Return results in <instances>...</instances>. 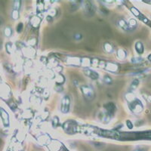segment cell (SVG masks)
Returning a JSON list of instances; mask_svg holds the SVG:
<instances>
[{"instance_id":"1","label":"cell","mask_w":151,"mask_h":151,"mask_svg":"<svg viewBox=\"0 0 151 151\" xmlns=\"http://www.w3.org/2000/svg\"><path fill=\"white\" fill-rule=\"evenodd\" d=\"M81 91L83 92V96L87 101H92L94 98L95 94L92 88L88 86H83L81 87Z\"/></svg>"},{"instance_id":"2","label":"cell","mask_w":151,"mask_h":151,"mask_svg":"<svg viewBox=\"0 0 151 151\" xmlns=\"http://www.w3.org/2000/svg\"><path fill=\"white\" fill-rule=\"evenodd\" d=\"M70 97L66 95L63 98L61 101V107H60V110H61L62 113H67L70 110Z\"/></svg>"},{"instance_id":"3","label":"cell","mask_w":151,"mask_h":151,"mask_svg":"<svg viewBox=\"0 0 151 151\" xmlns=\"http://www.w3.org/2000/svg\"><path fill=\"white\" fill-rule=\"evenodd\" d=\"M64 129L69 134H73L76 130V125L73 121H68L64 125Z\"/></svg>"},{"instance_id":"4","label":"cell","mask_w":151,"mask_h":151,"mask_svg":"<svg viewBox=\"0 0 151 151\" xmlns=\"http://www.w3.org/2000/svg\"><path fill=\"white\" fill-rule=\"evenodd\" d=\"M130 108L134 113H140L142 110L143 106L138 100L134 99L132 101V104H130Z\"/></svg>"},{"instance_id":"5","label":"cell","mask_w":151,"mask_h":151,"mask_svg":"<svg viewBox=\"0 0 151 151\" xmlns=\"http://www.w3.org/2000/svg\"><path fill=\"white\" fill-rule=\"evenodd\" d=\"M104 67L106 70L110 71V72L113 73L117 72L119 70V67L118 64H114V63H106Z\"/></svg>"},{"instance_id":"6","label":"cell","mask_w":151,"mask_h":151,"mask_svg":"<svg viewBox=\"0 0 151 151\" xmlns=\"http://www.w3.org/2000/svg\"><path fill=\"white\" fill-rule=\"evenodd\" d=\"M85 73H86V76H88V77L92 79H97L99 77V75H98V73H96L94 70H89V69L85 70Z\"/></svg>"},{"instance_id":"7","label":"cell","mask_w":151,"mask_h":151,"mask_svg":"<svg viewBox=\"0 0 151 151\" xmlns=\"http://www.w3.org/2000/svg\"><path fill=\"white\" fill-rule=\"evenodd\" d=\"M104 107L106 110V113H108L109 114L113 113H114V111L116 110V106L113 103L106 104L104 106Z\"/></svg>"},{"instance_id":"8","label":"cell","mask_w":151,"mask_h":151,"mask_svg":"<svg viewBox=\"0 0 151 151\" xmlns=\"http://www.w3.org/2000/svg\"><path fill=\"white\" fill-rule=\"evenodd\" d=\"M67 63L70 64H74V65H79L81 64V59L78 58H70L67 60Z\"/></svg>"},{"instance_id":"9","label":"cell","mask_w":151,"mask_h":151,"mask_svg":"<svg viewBox=\"0 0 151 151\" xmlns=\"http://www.w3.org/2000/svg\"><path fill=\"white\" fill-rule=\"evenodd\" d=\"M118 24H119V26L121 28H122L123 29H125V30H129V29H130V28H129V24L126 23V21H124V20H120V21H119Z\"/></svg>"},{"instance_id":"10","label":"cell","mask_w":151,"mask_h":151,"mask_svg":"<svg viewBox=\"0 0 151 151\" xmlns=\"http://www.w3.org/2000/svg\"><path fill=\"white\" fill-rule=\"evenodd\" d=\"M135 49L137 51V53L142 54L144 52V45H143L142 42H137L135 44Z\"/></svg>"},{"instance_id":"11","label":"cell","mask_w":151,"mask_h":151,"mask_svg":"<svg viewBox=\"0 0 151 151\" xmlns=\"http://www.w3.org/2000/svg\"><path fill=\"white\" fill-rule=\"evenodd\" d=\"M40 21H41V19H40V17H37V16H35V17H33V19H32L31 24H32V25H33L34 27H37L40 25Z\"/></svg>"},{"instance_id":"12","label":"cell","mask_w":151,"mask_h":151,"mask_svg":"<svg viewBox=\"0 0 151 151\" xmlns=\"http://www.w3.org/2000/svg\"><path fill=\"white\" fill-rule=\"evenodd\" d=\"M104 48L106 51V52H108V53H112L113 52V45L109 42H106L104 45Z\"/></svg>"},{"instance_id":"13","label":"cell","mask_w":151,"mask_h":151,"mask_svg":"<svg viewBox=\"0 0 151 151\" xmlns=\"http://www.w3.org/2000/svg\"><path fill=\"white\" fill-rule=\"evenodd\" d=\"M3 33L5 37H7V38L11 37L12 35V29L10 27H6L4 29Z\"/></svg>"},{"instance_id":"14","label":"cell","mask_w":151,"mask_h":151,"mask_svg":"<svg viewBox=\"0 0 151 151\" xmlns=\"http://www.w3.org/2000/svg\"><path fill=\"white\" fill-rule=\"evenodd\" d=\"M117 56L119 57V58L122 60V59H125V57H126V52L122 49H119L117 52Z\"/></svg>"},{"instance_id":"15","label":"cell","mask_w":151,"mask_h":151,"mask_svg":"<svg viewBox=\"0 0 151 151\" xmlns=\"http://www.w3.org/2000/svg\"><path fill=\"white\" fill-rule=\"evenodd\" d=\"M12 17L14 20H17L19 18V11L13 9V11L12 12Z\"/></svg>"},{"instance_id":"16","label":"cell","mask_w":151,"mask_h":151,"mask_svg":"<svg viewBox=\"0 0 151 151\" xmlns=\"http://www.w3.org/2000/svg\"><path fill=\"white\" fill-rule=\"evenodd\" d=\"M128 24H129V28H134V27H136V25H137V22L134 19H130Z\"/></svg>"},{"instance_id":"17","label":"cell","mask_w":151,"mask_h":151,"mask_svg":"<svg viewBox=\"0 0 151 151\" xmlns=\"http://www.w3.org/2000/svg\"><path fill=\"white\" fill-rule=\"evenodd\" d=\"M20 8H21V1H15L14 2V5H13V9L19 11Z\"/></svg>"},{"instance_id":"18","label":"cell","mask_w":151,"mask_h":151,"mask_svg":"<svg viewBox=\"0 0 151 151\" xmlns=\"http://www.w3.org/2000/svg\"><path fill=\"white\" fill-rule=\"evenodd\" d=\"M104 83L106 84H111L112 83V79L109 76H105L104 77Z\"/></svg>"},{"instance_id":"19","label":"cell","mask_w":151,"mask_h":151,"mask_svg":"<svg viewBox=\"0 0 151 151\" xmlns=\"http://www.w3.org/2000/svg\"><path fill=\"white\" fill-rule=\"evenodd\" d=\"M131 11H132V13H133V14H134L135 16H137V17H139V16H140L139 11L137 10V9H135V8L132 7V9H131Z\"/></svg>"},{"instance_id":"20","label":"cell","mask_w":151,"mask_h":151,"mask_svg":"<svg viewBox=\"0 0 151 151\" xmlns=\"http://www.w3.org/2000/svg\"><path fill=\"white\" fill-rule=\"evenodd\" d=\"M138 83H139V82H138V80H137V79H135V80L133 81V83H132V85H131V88H132V89L136 88V87L137 86Z\"/></svg>"},{"instance_id":"21","label":"cell","mask_w":151,"mask_h":151,"mask_svg":"<svg viewBox=\"0 0 151 151\" xmlns=\"http://www.w3.org/2000/svg\"><path fill=\"white\" fill-rule=\"evenodd\" d=\"M143 60V59L141 58H132V61L134 63V64H138V63H141Z\"/></svg>"},{"instance_id":"22","label":"cell","mask_w":151,"mask_h":151,"mask_svg":"<svg viewBox=\"0 0 151 151\" xmlns=\"http://www.w3.org/2000/svg\"><path fill=\"white\" fill-rule=\"evenodd\" d=\"M58 122H59V119L58 117H55V118L53 119V122H52V124H53L54 127H57L58 126Z\"/></svg>"},{"instance_id":"23","label":"cell","mask_w":151,"mask_h":151,"mask_svg":"<svg viewBox=\"0 0 151 151\" xmlns=\"http://www.w3.org/2000/svg\"><path fill=\"white\" fill-rule=\"evenodd\" d=\"M82 37H83V36H82V34H80V33H76V34L74 35V38H75L76 40H81Z\"/></svg>"},{"instance_id":"24","label":"cell","mask_w":151,"mask_h":151,"mask_svg":"<svg viewBox=\"0 0 151 151\" xmlns=\"http://www.w3.org/2000/svg\"><path fill=\"white\" fill-rule=\"evenodd\" d=\"M94 144V146L96 147L97 148H99V149H101V148L104 146V144L100 142H95Z\"/></svg>"},{"instance_id":"25","label":"cell","mask_w":151,"mask_h":151,"mask_svg":"<svg viewBox=\"0 0 151 151\" xmlns=\"http://www.w3.org/2000/svg\"><path fill=\"white\" fill-rule=\"evenodd\" d=\"M127 125H128V127H129V129H132V128H133V125H132V122H131L130 121H127Z\"/></svg>"},{"instance_id":"26","label":"cell","mask_w":151,"mask_h":151,"mask_svg":"<svg viewBox=\"0 0 151 151\" xmlns=\"http://www.w3.org/2000/svg\"><path fill=\"white\" fill-rule=\"evenodd\" d=\"M22 27H23V24H20L18 25V29H17V32H21V29H22Z\"/></svg>"},{"instance_id":"27","label":"cell","mask_w":151,"mask_h":151,"mask_svg":"<svg viewBox=\"0 0 151 151\" xmlns=\"http://www.w3.org/2000/svg\"><path fill=\"white\" fill-rule=\"evenodd\" d=\"M2 24V18L0 17V25H1Z\"/></svg>"},{"instance_id":"28","label":"cell","mask_w":151,"mask_h":151,"mask_svg":"<svg viewBox=\"0 0 151 151\" xmlns=\"http://www.w3.org/2000/svg\"><path fill=\"white\" fill-rule=\"evenodd\" d=\"M134 151H142V150H141V149H136Z\"/></svg>"},{"instance_id":"29","label":"cell","mask_w":151,"mask_h":151,"mask_svg":"<svg viewBox=\"0 0 151 151\" xmlns=\"http://www.w3.org/2000/svg\"><path fill=\"white\" fill-rule=\"evenodd\" d=\"M148 58H149V60H151V55H150L149 57H148Z\"/></svg>"}]
</instances>
